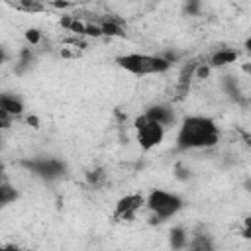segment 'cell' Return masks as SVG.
I'll list each match as a JSON object with an SVG mask.
<instances>
[{
    "instance_id": "12",
    "label": "cell",
    "mask_w": 251,
    "mask_h": 251,
    "mask_svg": "<svg viewBox=\"0 0 251 251\" xmlns=\"http://www.w3.org/2000/svg\"><path fill=\"white\" fill-rule=\"evenodd\" d=\"M98 27H100V33L102 35H108V37H122L124 35V29L114 20H104V22L98 24Z\"/></svg>"
},
{
    "instance_id": "13",
    "label": "cell",
    "mask_w": 251,
    "mask_h": 251,
    "mask_svg": "<svg viewBox=\"0 0 251 251\" xmlns=\"http://www.w3.org/2000/svg\"><path fill=\"white\" fill-rule=\"evenodd\" d=\"M16 198H18V190L8 182H0V206H6Z\"/></svg>"
},
{
    "instance_id": "17",
    "label": "cell",
    "mask_w": 251,
    "mask_h": 251,
    "mask_svg": "<svg viewBox=\"0 0 251 251\" xmlns=\"http://www.w3.org/2000/svg\"><path fill=\"white\" fill-rule=\"evenodd\" d=\"M39 37H41V35H39V31H37V29H29V31L25 33V39H27L29 43H33V45L39 41Z\"/></svg>"
},
{
    "instance_id": "6",
    "label": "cell",
    "mask_w": 251,
    "mask_h": 251,
    "mask_svg": "<svg viewBox=\"0 0 251 251\" xmlns=\"http://www.w3.org/2000/svg\"><path fill=\"white\" fill-rule=\"evenodd\" d=\"M145 204V198L141 194H127L124 198L118 200L116 210H114V218L116 220H133L135 214L141 210V206Z\"/></svg>"
},
{
    "instance_id": "16",
    "label": "cell",
    "mask_w": 251,
    "mask_h": 251,
    "mask_svg": "<svg viewBox=\"0 0 251 251\" xmlns=\"http://www.w3.org/2000/svg\"><path fill=\"white\" fill-rule=\"evenodd\" d=\"M12 126V116H8L6 112L0 110V129H6Z\"/></svg>"
},
{
    "instance_id": "9",
    "label": "cell",
    "mask_w": 251,
    "mask_h": 251,
    "mask_svg": "<svg viewBox=\"0 0 251 251\" xmlns=\"http://www.w3.org/2000/svg\"><path fill=\"white\" fill-rule=\"evenodd\" d=\"M237 59V51L233 49H220L216 51L212 57H210V67H224V65H229V63H235Z\"/></svg>"
},
{
    "instance_id": "14",
    "label": "cell",
    "mask_w": 251,
    "mask_h": 251,
    "mask_svg": "<svg viewBox=\"0 0 251 251\" xmlns=\"http://www.w3.org/2000/svg\"><path fill=\"white\" fill-rule=\"evenodd\" d=\"M16 8L18 10H25V12H39V10H43V6L37 4V2H20V4H16Z\"/></svg>"
},
{
    "instance_id": "3",
    "label": "cell",
    "mask_w": 251,
    "mask_h": 251,
    "mask_svg": "<svg viewBox=\"0 0 251 251\" xmlns=\"http://www.w3.org/2000/svg\"><path fill=\"white\" fill-rule=\"evenodd\" d=\"M145 206L153 212L155 220L161 222V220H167L171 216H175L180 208H182V200L173 194V192H167V190H153L147 200H145Z\"/></svg>"
},
{
    "instance_id": "10",
    "label": "cell",
    "mask_w": 251,
    "mask_h": 251,
    "mask_svg": "<svg viewBox=\"0 0 251 251\" xmlns=\"http://www.w3.org/2000/svg\"><path fill=\"white\" fill-rule=\"evenodd\" d=\"M188 251H214V245H212V239L206 235V233H196L188 239Z\"/></svg>"
},
{
    "instance_id": "5",
    "label": "cell",
    "mask_w": 251,
    "mask_h": 251,
    "mask_svg": "<svg viewBox=\"0 0 251 251\" xmlns=\"http://www.w3.org/2000/svg\"><path fill=\"white\" fill-rule=\"evenodd\" d=\"M22 165L31 171L33 175L45 178V180H53V178H59L65 175V165L57 159H31V161H22Z\"/></svg>"
},
{
    "instance_id": "1",
    "label": "cell",
    "mask_w": 251,
    "mask_h": 251,
    "mask_svg": "<svg viewBox=\"0 0 251 251\" xmlns=\"http://www.w3.org/2000/svg\"><path fill=\"white\" fill-rule=\"evenodd\" d=\"M220 143V129L214 120L204 116H188L182 120L176 133V149H210Z\"/></svg>"
},
{
    "instance_id": "18",
    "label": "cell",
    "mask_w": 251,
    "mask_h": 251,
    "mask_svg": "<svg viewBox=\"0 0 251 251\" xmlns=\"http://www.w3.org/2000/svg\"><path fill=\"white\" fill-rule=\"evenodd\" d=\"M0 251H24V249L14 247V245H6V247H0Z\"/></svg>"
},
{
    "instance_id": "20",
    "label": "cell",
    "mask_w": 251,
    "mask_h": 251,
    "mask_svg": "<svg viewBox=\"0 0 251 251\" xmlns=\"http://www.w3.org/2000/svg\"><path fill=\"white\" fill-rule=\"evenodd\" d=\"M0 178H2V167H0Z\"/></svg>"
},
{
    "instance_id": "7",
    "label": "cell",
    "mask_w": 251,
    "mask_h": 251,
    "mask_svg": "<svg viewBox=\"0 0 251 251\" xmlns=\"http://www.w3.org/2000/svg\"><path fill=\"white\" fill-rule=\"evenodd\" d=\"M147 120H151V122H155V124H159L161 127H169V126H173L175 124V112H173V108L171 106H165V104H155V106H149L147 110H145V114H143Z\"/></svg>"
},
{
    "instance_id": "4",
    "label": "cell",
    "mask_w": 251,
    "mask_h": 251,
    "mask_svg": "<svg viewBox=\"0 0 251 251\" xmlns=\"http://www.w3.org/2000/svg\"><path fill=\"white\" fill-rule=\"evenodd\" d=\"M135 131H137V141H139L141 149H145V151L159 145L163 141V135H165V127L147 120L145 116H139L135 120Z\"/></svg>"
},
{
    "instance_id": "19",
    "label": "cell",
    "mask_w": 251,
    "mask_h": 251,
    "mask_svg": "<svg viewBox=\"0 0 251 251\" xmlns=\"http://www.w3.org/2000/svg\"><path fill=\"white\" fill-rule=\"evenodd\" d=\"M4 61H6V51H4L2 47H0V65H2Z\"/></svg>"
},
{
    "instance_id": "8",
    "label": "cell",
    "mask_w": 251,
    "mask_h": 251,
    "mask_svg": "<svg viewBox=\"0 0 251 251\" xmlns=\"http://www.w3.org/2000/svg\"><path fill=\"white\" fill-rule=\"evenodd\" d=\"M0 110L14 118V116H20V114L24 112V104H22V100L16 98L14 94L0 92Z\"/></svg>"
},
{
    "instance_id": "15",
    "label": "cell",
    "mask_w": 251,
    "mask_h": 251,
    "mask_svg": "<svg viewBox=\"0 0 251 251\" xmlns=\"http://www.w3.org/2000/svg\"><path fill=\"white\" fill-rule=\"evenodd\" d=\"M104 176H106V175H104L100 169H96V171H90V173H88V182L96 186V184H100V182L104 180Z\"/></svg>"
},
{
    "instance_id": "2",
    "label": "cell",
    "mask_w": 251,
    "mask_h": 251,
    "mask_svg": "<svg viewBox=\"0 0 251 251\" xmlns=\"http://www.w3.org/2000/svg\"><path fill=\"white\" fill-rule=\"evenodd\" d=\"M116 63L137 76H145V75H161L167 73L171 69V63L165 61L159 55H147V53H127L116 59Z\"/></svg>"
},
{
    "instance_id": "11",
    "label": "cell",
    "mask_w": 251,
    "mask_h": 251,
    "mask_svg": "<svg viewBox=\"0 0 251 251\" xmlns=\"http://www.w3.org/2000/svg\"><path fill=\"white\" fill-rule=\"evenodd\" d=\"M169 241H171V249H175V251L186 247V243H188V235H186L184 227H180V226L173 227V229H171V237H169Z\"/></svg>"
},
{
    "instance_id": "21",
    "label": "cell",
    "mask_w": 251,
    "mask_h": 251,
    "mask_svg": "<svg viewBox=\"0 0 251 251\" xmlns=\"http://www.w3.org/2000/svg\"><path fill=\"white\" fill-rule=\"evenodd\" d=\"M0 141H2V139H0Z\"/></svg>"
}]
</instances>
